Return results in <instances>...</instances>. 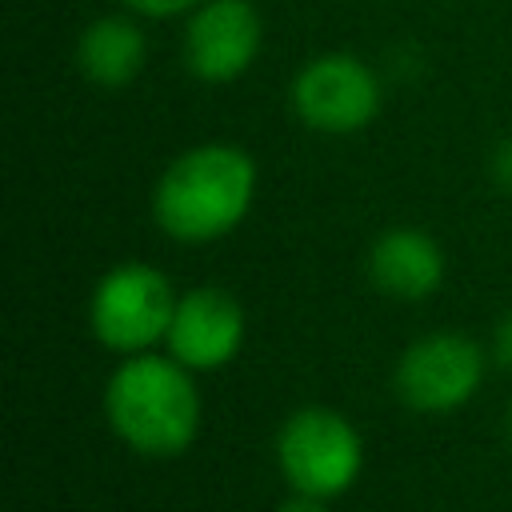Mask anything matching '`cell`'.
I'll return each instance as SVG.
<instances>
[{
    "label": "cell",
    "instance_id": "obj_8",
    "mask_svg": "<svg viewBox=\"0 0 512 512\" xmlns=\"http://www.w3.org/2000/svg\"><path fill=\"white\" fill-rule=\"evenodd\" d=\"M168 356H176L192 372H212L236 360L244 348V308L232 292L216 284H200L176 296V312L168 324Z\"/></svg>",
    "mask_w": 512,
    "mask_h": 512
},
{
    "label": "cell",
    "instance_id": "obj_4",
    "mask_svg": "<svg viewBox=\"0 0 512 512\" xmlns=\"http://www.w3.org/2000/svg\"><path fill=\"white\" fill-rule=\"evenodd\" d=\"M172 312H176V292L168 276L144 260H124L108 268L88 300L92 336L120 356L152 352L168 336Z\"/></svg>",
    "mask_w": 512,
    "mask_h": 512
},
{
    "label": "cell",
    "instance_id": "obj_5",
    "mask_svg": "<svg viewBox=\"0 0 512 512\" xmlns=\"http://www.w3.org/2000/svg\"><path fill=\"white\" fill-rule=\"evenodd\" d=\"M484 380V352L464 332H428L396 360V396L404 408L436 416L468 404Z\"/></svg>",
    "mask_w": 512,
    "mask_h": 512
},
{
    "label": "cell",
    "instance_id": "obj_3",
    "mask_svg": "<svg viewBox=\"0 0 512 512\" xmlns=\"http://www.w3.org/2000/svg\"><path fill=\"white\" fill-rule=\"evenodd\" d=\"M276 468L292 484V492L332 500L356 484L364 468V440L344 412L308 404L280 424Z\"/></svg>",
    "mask_w": 512,
    "mask_h": 512
},
{
    "label": "cell",
    "instance_id": "obj_6",
    "mask_svg": "<svg viewBox=\"0 0 512 512\" xmlns=\"http://www.w3.org/2000/svg\"><path fill=\"white\" fill-rule=\"evenodd\" d=\"M292 108L316 132H360L380 112V76L352 52H324L296 72Z\"/></svg>",
    "mask_w": 512,
    "mask_h": 512
},
{
    "label": "cell",
    "instance_id": "obj_10",
    "mask_svg": "<svg viewBox=\"0 0 512 512\" xmlns=\"http://www.w3.org/2000/svg\"><path fill=\"white\" fill-rule=\"evenodd\" d=\"M76 64L96 88H124L144 68V32L128 16H96L76 40Z\"/></svg>",
    "mask_w": 512,
    "mask_h": 512
},
{
    "label": "cell",
    "instance_id": "obj_7",
    "mask_svg": "<svg viewBox=\"0 0 512 512\" xmlns=\"http://www.w3.org/2000/svg\"><path fill=\"white\" fill-rule=\"evenodd\" d=\"M260 56V12L252 0H200L184 24V64L204 84H232Z\"/></svg>",
    "mask_w": 512,
    "mask_h": 512
},
{
    "label": "cell",
    "instance_id": "obj_1",
    "mask_svg": "<svg viewBox=\"0 0 512 512\" xmlns=\"http://www.w3.org/2000/svg\"><path fill=\"white\" fill-rule=\"evenodd\" d=\"M256 200V160L240 144L208 140L180 152L152 188V216L180 244L228 236Z\"/></svg>",
    "mask_w": 512,
    "mask_h": 512
},
{
    "label": "cell",
    "instance_id": "obj_15",
    "mask_svg": "<svg viewBox=\"0 0 512 512\" xmlns=\"http://www.w3.org/2000/svg\"><path fill=\"white\" fill-rule=\"evenodd\" d=\"M508 444H512V404H508Z\"/></svg>",
    "mask_w": 512,
    "mask_h": 512
},
{
    "label": "cell",
    "instance_id": "obj_11",
    "mask_svg": "<svg viewBox=\"0 0 512 512\" xmlns=\"http://www.w3.org/2000/svg\"><path fill=\"white\" fill-rule=\"evenodd\" d=\"M120 4L140 16H180V12H192L200 0H120Z\"/></svg>",
    "mask_w": 512,
    "mask_h": 512
},
{
    "label": "cell",
    "instance_id": "obj_2",
    "mask_svg": "<svg viewBox=\"0 0 512 512\" xmlns=\"http://www.w3.org/2000/svg\"><path fill=\"white\" fill-rule=\"evenodd\" d=\"M104 416L112 432L140 456H180L200 432V388L176 356L136 352L116 364L104 384Z\"/></svg>",
    "mask_w": 512,
    "mask_h": 512
},
{
    "label": "cell",
    "instance_id": "obj_13",
    "mask_svg": "<svg viewBox=\"0 0 512 512\" xmlns=\"http://www.w3.org/2000/svg\"><path fill=\"white\" fill-rule=\"evenodd\" d=\"M492 180H496L504 192H512V136L500 140L496 152H492Z\"/></svg>",
    "mask_w": 512,
    "mask_h": 512
},
{
    "label": "cell",
    "instance_id": "obj_9",
    "mask_svg": "<svg viewBox=\"0 0 512 512\" xmlns=\"http://www.w3.org/2000/svg\"><path fill=\"white\" fill-rule=\"evenodd\" d=\"M368 276L384 296L428 300L444 284V252L420 228H388L368 248Z\"/></svg>",
    "mask_w": 512,
    "mask_h": 512
},
{
    "label": "cell",
    "instance_id": "obj_12",
    "mask_svg": "<svg viewBox=\"0 0 512 512\" xmlns=\"http://www.w3.org/2000/svg\"><path fill=\"white\" fill-rule=\"evenodd\" d=\"M492 360L500 368H512V312H504L496 320V332H492Z\"/></svg>",
    "mask_w": 512,
    "mask_h": 512
},
{
    "label": "cell",
    "instance_id": "obj_14",
    "mask_svg": "<svg viewBox=\"0 0 512 512\" xmlns=\"http://www.w3.org/2000/svg\"><path fill=\"white\" fill-rule=\"evenodd\" d=\"M276 512H328V508H324V500H320V496H308V492H296V496H288V500H280V504H276Z\"/></svg>",
    "mask_w": 512,
    "mask_h": 512
}]
</instances>
